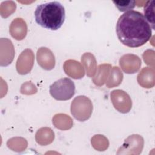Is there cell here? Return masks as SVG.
Masks as SVG:
<instances>
[{
    "label": "cell",
    "instance_id": "obj_1",
    "mask_svg": "<svg viewBox=\"0 0 155 155\" xmlns=\"http://www.w3.org/2000/svg\"><path fill=\"white\" fill-rule=\"evenodd\" d=\"M116 31L119 40L131 48L144 45L152 36V28L144 16L135 10L126 12L119 18Z\"/></svg>",
    "mask_w": 155,
    "mask_h": 155
},
{
    "label": "cell",
    "instance_id": "obj_2",
    "mask_svg": "<svg viewBox=\"0 0 155 155\" xmlns=\"http://www.w3.org/2000/svg\"><path fill=\"white\" fill-rule=\"evenodd\" d=\"M36 23L41 27L51 30L61 27L65 18L64 6L58 1H52L39 4L35 11Z\"/></svg>",
    "mask_w": 155,
    "mask_h": 155
},
{
    "label": "cell",
    "instance_id": "obj_3",
    "mask_svg": "<svg viewBox=\"0 0 155 155\" xmlns=\"http://www.w3.org/2000/svg\"><path fill=\"white\" fill-rule=\"evenodd\" d=\"M49 92L56 100H69L75 93V85L70 78H61L50 86Z\"/></svg>",
    "mask_w": 155,
    "mask_h": 155
},
{
    "label": "cell",
    "instance_id": "obj_4",
    "mask_svg": "<svg viewBox=\"0 0 155 155\" xmlns=\"http://www.w3.org/2000/svg\"><path fill=\"white\" fill-rule=\"evenodd\" d=\"M71 113L78 120H88L92 113L93 105L91 100L85 96L76 97L71 104Z\"/></svg>",
    "mask_w": 155,
    "mask_h": 155
},
{
    "label": "cell",
    "instance_id": "obj_5",
    "mask_svg": "<svg viewBox=\"0 0 155 155\" xmlns=\"http://www.w3.org/2000/svg\"><path fill=\"white\" fill-rule=\"evenodd\" d=\"M111 99L114 108L122 113H128L131 108V104L122 101H131L129 95L120 90H115L111 93Z\"/></svg>",
    "mask_w": 155,
    "mask_h": 155
},
{
    "label": "cell",
    "instance_id": "obj_6",
    "mask_svg": "<svg viewBox=\"0 0 155 155\" xmlns=\"http://www.w3.org/2000/svg\"><path fill=\"white\" fill-rule=\"evenodd\" d=\"M37 53L45 58L44 59L38 61V64L41 67H42V68L45 70H50L54 68L55 65L54 58L47 59L48 58H50L54 56L52 52L49 49H48L46 47H41L38 50Z\"/></svg>",
    "mask_w": 155,
    "mask_h": 155
},
{
    "label": "cell",
    "instance_id": "obj_7",
    "mask_svg": "<svg viewBox=\"0 0 155 155\" xmlns=\"http://www.w3.org/2000/svg\"><path fill=\"white\" fill-rule=\"evenodd\" d=\"M145 18L151 26L153 30H154V1H147L144 5Z\"/></svg>",
    "mask_w": 155,
    "mask_h": 155
},
{
    "label": "cell",
    "instance_id": "obj_8",
    "mask_svg": "<svg viewBox=\"0 0 155 155\" xmlns=\"http://www.w3.org/2000/svg\"><path fill=\"white\" fill-rule=\"evenodd\" d=\"M116 7L120 12H128L132 10L136 6L135 1H113Z\"/></svg>",
    "mask_w": 155,
    "mask_h": 155
}]
</instances>
